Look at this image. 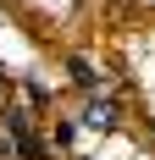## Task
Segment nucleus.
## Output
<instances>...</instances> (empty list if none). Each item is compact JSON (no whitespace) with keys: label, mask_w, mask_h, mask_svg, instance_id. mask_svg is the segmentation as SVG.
I'll return each mask as SVG.
<instances>
[{"label":"nucleus","mask_w":155,"mask_h":160,"mask_svg":"<svg viewBox=\"0 0 155 160\" xmlns=\"http://www.w3.org/2000/svg\"><path fill=\"white\" fill-rule=\"evenodd\" d=\"M67 66H72V78L83 83V88H100V78H94V66L83 61V55H67Z\"/></svg>","instance_id":"2"},{"label":"nucleus","mask_w":155,"mask_h":160,"mask_svg":"<svg viewBox=\"0 0 155 160\" xmlns=\"http://www.w3.org/2000/svg\"><path fill=\"white\" fill-rule=\"evenodd\" d=\"M83 127L116 132V127H122V105H116V99H89V105H83Z\"/></svg>","instance_id":"1"}]
</instances>
